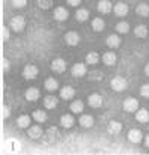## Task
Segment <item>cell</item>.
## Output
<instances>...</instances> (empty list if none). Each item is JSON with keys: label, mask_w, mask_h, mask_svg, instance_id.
<instances>
[{"label": "cell", "mask_w": 149, "mask_h": 155, "mask_svg": "<svg viewBox=\"0 0 149 155\" xmlns=\"http://www.w3.org/2000/svg\"><path fill=\"white\" fill-rule=\"evenodd\" d=\"M64 42L69 45V46H78L79 42H81V36L78 31H67L64 35Z\"/></svg>", "instance_id": "obj_6"}, {"label": "cell", "mask_w": 149, "mask_h": 155, "mask_svg": "<svg viewBox=\"0 0 149 155\" xmlns=\"http://www.w3.org/2000/svg\"><path fill=\"white\" fill-rule=\"evenodd\" d=\"M70 110H72L73 114H81V112L84 110V103H82L81 100H74V101H72Z\"/></svg>", "instance_id": "obj_32"}, {"label": "cell", "mask_w": 149, "mask_h": 155, "mask_svg": "<svg viewBox=\"0 0 149 155\" xmlns=\"http://www.w3.org/2000/svg\"><path fill=\"white\" fill-rule=\"evenodd\" d=\"M25 100L27 101H36L37 98L40 97V91L35 88V87H30V88H27V91H25Z\"/></svg>", "instance_id": "obj_14"}, {"label": "cell", "mask_w": 149, "mask_h": 155, "mask_svg": "<svg viewBox=\"0 0 149 155\" xmlns=\"http://www.w3.org/2000/svg\"><path fill=\"white\" fill-rule=\"evenodd\" d=\"M143 139V133L139 130V128H133L128 131V140L131 143H140Z\"/></svg>", "instance_id": "obj_13"}, {"label": "cell", "mask_w": 149, "mask_h": 155, "mask_svg": "<svg viewBox=\"0 0 149 155\" xmlns=\"http://www.w3.org/2000/svg\"><path fill=\"white\" fill-rule=\"evenodd\" d=\"M58 87H60V84H58V81H57L55 78H48L46 81H45V88L48 90V91H57L58 90Z\"/></svg>", "instance_id": "obj_25"}, {"label": "cell", "mask_w": 149, "mask_h": 155, "mask_svg": "<svg viewBox=\"0 0 149 155\" xmlns=\"http://www.w3.org/2000/svg\"><path fill=\"white\" fill-rule=\"evenodd\" d=\"M69 18V11L64 6H57L54 9V19L57 21H66Z\"/></svg>", "instance_id": "obj_8"}, {"label": "cell", "mask_w": 149, "mask_h": 155, "mask_svg": "<svg viewBox=\"0 0 149 155\" xmlns=\"http://www.w3.org/2000/svg\"><path fill=\"white\" fill-rule=\"evenodd\" d=\"M115 30H116V33H119V35H125V33L130 31V24H128L127 21H119V22L116 24Z\"/></svg>", "instance_id": "obj_29"}, {"label": "cell", "mask_w": 149, "mask_h": 155, "mask_svg": "<svg viewBox=\"0 0 149 155\" xmlns=\"http://www.w3.org/2000/svg\"><path fill=\"white\" fill-rule=\"evenodd\" d=\"M140 96L145 97V98H149V84H145L140 87Z\"/></svg>", "instance_id": "obj_35"}, {"label": "cell", "mask_w": 149, "mask_h": 155, "mask_svg": "<svg viewBox=\"0 0 149 155\" xmlns=\"http://www.w3.org/2000/svg\"><path fill=\"white\" fill-rule=\"evenodd\" d=\"M74 18L78 19L79 22H84V21H87V19L90 18V11L85 9V8H81V9H78L74 12Z\"/></svg>", "instance_id": "obj_22"}, {"label": "cell", "mask_w": 149, "mask_h": 155, "mask_svg": "<svg viewBox=\"0 0 149 155\" xmlns=\"http://www.w3.org/2000/svg\"><path fill=\"white\" fill-rule=\"evenodd\" d=\"M66 2L69 3V6H74V8H76V6H79V5H81V2H82V0H66Z\"/></svg>", "instance_id": "obj_38"}, {"label": "cell", "mask_w": 149, "mask_h": 155, "mask_svg": "<svg viewBox=\"0 0 149 155\" xmlns=\"http://www.w3.org/2000/svg\"><path fill=\"white\" fill-rule=\"evenodd\" d=\"M33 119H35V121H37V122L40 124V122H45V121L48 119V115H46V112H45V110L37 109V110H35V112H33Z\"/></svg>", "instance_id": "obj_31"}, {"label": "cell", "mask_w": 149, "mask_h": 155, "mask_svg": "<svg viewBox=\"0 0 149 155\" xmlns=\"http://www.w3.org/2000/svg\"><path fill=\"white\" fill-rule=\"evenodd\" d=\"M27 134H28L30 139H39V137H42V134H43V130H42L40 125H33V127H28Z\"/></svg>", "instance_id": "obj_18"}, {"label": "cell", "mask_w": 149, "mask_h": 155, "mask_svg": "<svg viewBox=\"0 0 149 155\" xmlns=\"http://www.w3.org/2000/svg\"><path fill=\"white\" fill-rule=\"evenodd\" d=\"M88 104L94 107V109H97V107H100L101 104H103V97L100 96L98 93H93L91 96H88Z\"/></svg>", "instance_id": "obj_10"}, {"label": "cell", "mask_w": 149, "mask_h": 155, "mask_svg": "<svg viewBox=\"0 0 149 155\" xmlns=\"http://www.w3.org/2000/svg\"><path fill=\"white\" fill-rule=\"evenodd\" d=\"M106 45H108L109 48H119V45H121V38L116 36L115 33H113V35H109V36L106 38Z\"/></svg>", "instance_id": "obj_20"}, {"label": "cell", "mask_w": 149, "mask_h": 155, "mask_svg": "<svg viewBox=\"0 0 149 155\" xmlns=\"http://www.w3.org/2000/svg\"><path fill=\"white\" fill-rule=\"evenodd\" d=\"M51 69H52V72H55V73H64L66 69H67V63H66V60H63V58H55V60H52V63H51Z\"/></svg>", "instance_id": "obj_5"}, {"label": "cell", "mask_w": 149, "mask_h": 155, "mask_svg": "<svg viewBox=\"0 0 149 155\" xmlns=\"http://www.w3.org/2000/svg\"><path fill=\"white\" fill-rule=\"evenodd\" d=\"M31 124V116L30 115H21L17 118V125L19 128H28Z\"/></svg>", "instance_id": "obj_19"}, {"label": "cell", "mask_w": 149, "mask_h": 155, "mask_svg": "<svg viewBox=\"0 0 149 155\" xmlns=\"http://www.w3.org/2000/svg\"><path fill=\"white\" fill-rule=\"evenodd\" d=\"M145 75H146V76H149V63L145 66Z\"/></svg>", "instance_id": "obj_41"}, {"label": "cell", "mask_w": 149, "mask_h": 155, "mask_svg": "<svg viewBox=\"0 0 149 155\" xmlns=\"http://www.w3.org/2000/svg\"><path fill=\"white\" fill-rule=\"evenodd\" d=\"M136 121L142 122V124H146L149 121V110H146V109H137L136 110Z\"/></svg>", "instance_id": "obj_17"}, {"label": "cell", "mask_w": 149, "mask_h": 155, "mask_svg": "<svg viewBox=\"0 0 149 155\" xmlns=\"http://www.w3.org/2000/svg\"><path fill=\"white\" fill-rule=\"evenodd\" d=\"M60 122H61V127H64V128H72L74 125V118L72 115H69V114H66V115L61 116Z\"/></svg>", "instance_id": "obj_23"}, {"label": "cell", "mask_w": 149, "mask_h": 155, "mask_svg": "<svg viewBox=\"0 0 149 155\" xmlns=\"http://www.w3.org/2000/svg\"><path fill=\"white\" fill-rule=\"evenodd\" d=\"M97 9H98V12L100 14H111L112 11H113V5H112L109 0H100L98 2V5H97Z\"/></svg>", "instance_id": "obj_9"}, {"label": "cell", "mask_w": 149, "mask_h": 155, "mask_svg": "<svg viewBox=\"0 0 149 155\" xmlns=\"http://www.w3.org/2000/svg\"><path fill=\"white\" fill-rule=\"evenodd\" d=\"M136 12H137L139 17H143V18L149 17V5L148 3H140V5H137Z\"/></svg>", "instance_id": "obj_27"}, {"label": "cell", "mask_w": 149, "mask_h": 155, "mask_svg": "<svg viewBox=\"0 0 149 155\" xmlns=\"http://www.w3.org/2000/svg\"><path fill=\"white\" fill-rule=\"evenodd\" d=\"M85 60H87V64H97L101 58H100V55H98V52H95V51H91V52H88L87 54V57H85Z\"/></svg>", "instance_id": "obj_30"}, {"label": "cell", "mask_w": 149, "mask_h": 155, "mask_svg": "<svg viewBox=\"0 0 149 155\" xmlns=\"http://www.w3.org/2000/svg\"><path fill=\"white\" fill-rule=\"evenodd\" d=\"M79 124H81V127H84V128H90V127H93L94 125V118L91 115H81L79 118Z\"/></svg>", "instance_id": "obj_21"}, {"label": "cell", "mask_w": 149, "mask_h": 155, "mask_svg": "<svg viewBox=\"0 0 149 155\" xmlns=\"http://www.w3.org/2000/svg\"><path fill=\"white\" fill-rule=\"evenodd\" d=\"M116 54L113 52V51H108V52H104L103 55H101V61L106 64V66H115L116 64Z\"/></svg>", "instance_id": "obj_12"}, {"label": "cell", "mask_w": 149, "mask_h": 155, "mask_svg": "<svg viewBox=\"0 0 149 155\" xmlns=\"http://www.w3.org/2000/svg\"><path fill=\"white\" fill-rule=\"evenodd\" d=\"M145 145H146V146L149 148V134L146 136V137H145Z\"/></svg>", "instance_id": "obj_42"}, {"label": "cell", "mask_w": 149, "mask_h": 155, "mask_svg": "<svg viewBox=\"0 0 149 155\" xmlns=\"http://www.w3.org/2000/svg\"><path fill=\"white\" fill-rule=\"evenodd\" d=\"M87 75V64L85 63H76L72 67V76L74 78H82Z\"/></svg>", "instance_id": "obj_7"}, {"label": "cell", "mask_w": 149, "mask_h": 155, "mask_svg": "<svg viewBox=\"0 0 149 155\" xmlns=\"http://www.w3.org/2000/svg\"><path fill=\"white\" fill-rule=\"evenodd\" d=\"M122 107H124L125 112H136V110L139 109V101H137V98H134V97H127V98L122 101Z\"/></svg>", "instance_id": "obj_3"}, {"label": "cell", "mask_w": 149, "mask_h": 155, "mask_svg": "<svg viewBox=\"0 0 149 155\" xmlns=\"http://www.w3.org/2000/svg\"><path fill=\"white\" fill-rule=\"evenodd\" d=\"M100 78H101V72L100 70H95V73L91 75V79H100Z\"/></svg>", "instance_id": "obj_39"}, {"label": "cell", "mask_w": 149, "mask_h": 155, "mask_svg": "<svg viewBox=\"0 0 149 155\" xmlns=\"http://www.w3.org/2000/svg\"><path fill=\"white\" fill-rule=\"evenodd\" d=\"M9 67H11V64H9V63H8V60L5 58V60H3V69H5V70H8Z\"/></svg>", "instance_id": "obj_40"}, {"label": "cell", "mask_w": 149, "mask_h": 155, "mask_svg": "<svg viewBox=\"0 0 149 155\" xmlns=\"http://www.w3.org/2000/svg\"><path fill=\"white\" fill-rule=\"evenodd\" d=\"M43 106H45V109H49V110L55 109L58 106V98L55 96H46L43 98Z\"/></svg>", "instance_id": "obj_15"}, {"label": "cell", "mask_w": 149, "mask_h": 155, "mask_svg": "<svg viewBox=\"0 0 149 155\" xmlns=\"http://www.w3.org/2000/svg\"><path fill=\"white\" fill-rule=\"evenodd\" d=\"M11 3H12V6H14V8L21 9V8H24V6L27 5V0H11Z\"/></svg>", "instance_id": "obj_34"}, {"label": "cell", "mask_w": 149, "mask_h": 155, "mask_svg": "<svg viewBox=\"0 0 149 155\" xmlns=\"http://www.w3.org/2000/svg\"><path fill=\"white\" fill-rule=\"evenodd\" d=\"M37 5L42 9H49L52 6V0H37Z\"/></svg>", "instance_id": "obj_33"}, {"label": "cell", "mask_w": 149, "mask_h": 155, "mask_svg": "<svg viewBox=\"0 0 149 155\" xmlns=\"http://www.w3.org/2000/svg\"><path fill=\"white\" fill-rule=\"evenodd\" d=\"M113 14L119 18H124L127 14H128V6L125 3H116L113 6Z\"/></svg>", "instance_id": "obj_11"}, {"label": "cell", "mask_w": 149, "mask_h": 155, "mask_svg": "<svg viewBox=\"0 0 149 155\" xmlns=\"http://www.w3.org/2000/svg\"><path fill=\"white\" fill-rule=\"evenodd\" d=\"M2 35H3V40H8V39H9L11 35H9V31H8V27H3V28H2Z\"/></svg>", "instance_id": "obj_37"}, {"label": "cell", "mask_w": 149, "mask_h": 155, "mask_svg": "<svg viewBox=\"0 0 149 155\" xmlns=\"http://www.w3.org/2000/svg\"><path fill=\"white\" fill-rule=\"evenodd\" d=\"M121 130H122V124L118 121H111L108 124V131L111 134H118V133H121Z\"/></svg>", "instance_id": "obj_24"}, {"label": "cell", "mask_w": 149, "mask_h": 155, "mask_svg": "<svg viewBox=\"0 0 149 155\" xmlns=\"http://www.w3.org/2000/svg\"><path fill=\"white\" fill-rule=\"evenodd\" d=\"M9 25H11V28L14 31H22L24 27H25V19H24V17H21V15H17V17H14V18L9 21Z\"/></svg>", "instance_id": "obj_2"}, {"label": "cell", "mask_w": 149, "mask_h": 155, "mask_svg": "<svg viewBox=\"0 0 149 155\" xmlns=\"http://www.w3.org/2000/svg\"><path fill=\"white\" fill-rule=\"evenodd\" d=\"M127 85H128L127 79H125V78H122V76H115L111 81L112 90H113V91H116V93H121V91H124V90L127 88Z\"/></svg>", "instance_id": "obj_1"}, {"label": "cell", "mask_w": 149, "mask_h": 155, "mask_svg": "<svg viewBox=\"0 0 149 155\" xmlns=\"http://www.w3.org/2000/svg\"><path fill=\"white\" fill-rule=\"evenodd\" d=\"M37 75H39V69H37V66H35V64H27L24 67V70H22V76H24V79H27V81L35 79Z\"/></svg>", "instance_id": "obj_4"}, {"label": "cell", "mask_w": 149, "mask_h": 155, "mask_svg": "<svg viewBox=\"0 0 149 155\" xmlns=\"http://www.w3.org/2000/svg\"><path fill=\"white\" fill-rule=\"evenodd\" d=\"M134 36L139 38V39H145L146 36H148V27L143 25V24L137 25V27L134 28Z\"/></svg>", "instance_id": "obj_28"}, {"label": "cell", "mask_w": 149, "mask_h": 155, "mask_svg": "<svg viewBox=\"0 0 149 155\" xmlns=\"http://www.w3.org/2000/svg\"><path fill=\"white\" fill-rule=\"evenodd\" d=\"M60 97H61L63 100H70V98H73L74 97V88L73 87H69V85L63 87V88L60 90Z\"/></svg>", "instance_id": "obj_16"}, {"label": "cell", "mask_w": 149, "mask_h": 155, "mask_svg": "<svg viewBox=\"0 0 149 155\" xmlns=\"http://www.w3.org/2000/svg\"><path fill=\"white\" fill-rule=\"evenodd\" d=\"M91 27H93L94 31H103L104 27H106V22H104V19L101 18H94L91 21Z\"/></svg>", "instance_id": "obj_26"}, {"label": "cell", "mask_w": 149, "mask_h": 155, "mask_svg": "<svg viewBox=\"0 0 149 155\" xmlns=\"http://www.w3.org/2000/svg\"><path fill=\"white\" fill-rule=\"evenodd\" d=\"M9 115H11V109H9L8 106H3V107H2V116H3V118H8Z\"/></svg>", "instance_id": "obj_36"}]
</instances>
